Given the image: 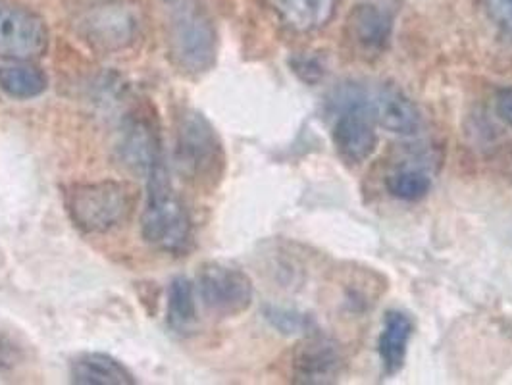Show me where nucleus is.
I'll return each mask as SVG.
<instances>
[{
    "label": "nucleus",
    "instance_id": "obj_16",
    "mask_svg": "<svg viewBox=\"0 0 512 385\" xmlns=\"http://www.w3.org/2000/svg\"><path fill=\"white\" fill-rule=\"evenodd\" d=\"M45 72L26 60L0 64V89L12 99H35L47 91Z\"/></svg>",
    "mask_w": 512,
    "mask_h": 385
},
{
    "label": "nucleus",
    "instance_id": "obj_12",
    "mask_svg": "<svg viewBox=\"0 0 512 385\" xmlns=\"http://www.w3.org/2000/svg\"><path fill=\"white\" fill-rule=\"evenodd\" d=\"M87 39L104 51L124 49L137 33L133 14L122 6H104L85 20Z\"/></svg>",
    "mask_w": 512,
    "mask_h": 385
},
{
    "label": "nucleus",
    "instance_id": "obj_6",
    "mask_svg": "<svg viewBox=\"0 0 512 385\" xmlns=\"http://www.w3.org/2000/svg\"><path fill=\"white\" fill-rule=\"evenodd\" d=\"M49 47L45 22L14 2L0 0V58L33 60Z\"/></svg>",
    "mask_w": 512,
    "mask_h": 385
},
{
    "label": "nucleus",
    "instance_id": "obj_3",
    "mask_svg": "<svg viewBox=\"0 0 512 385\" xmlns=\"http://www.w3.org/2000/svg\"><path fill=\"white\" fill-rule=\"evenodd\" d=\"M137 201L135 187L126 181L77 183L66 193V208L77 228L104 233L124 224Z\"/></svg>",
    "mask_w": 512,
    "mask_h": 385
},
{
    "label": "nucleus",
    "instance_id": "obj_9",
    "mask_svg": "<svg viewBox=\"0 0 512 385\" xmlns=\"http://www.w3.org/2000/svg\"><path fill=\"white\" fill-rule=\"evenodd\" d=\"M341 347L324 335H310L295 349L293 378L299 384H332L343 370Z\"/></svg>",
    "mask_w": 512,
    "mask_h": 385
},
{
    "label": "nucleus",
    "instance_id": "obj_19",
    "mask_svg": "<svg viewBox=\"0 0 512 385\" xmlns=\"http://www.w3.org/2000/svg\"><path fill=\"white\" fill-rule=\"evenodd\" d=\"M266 318L272 322L274 328H278L283 334H295L308 328L307 316H301L299 312L285 310V308H270L266 312Z\"/></svg>",
    "mask_w": 512,
    "mask_h": 385
},
{
    "label": "nucleus",
    "instance_id": "obj_14",
    "mask_svg": "<svg viewBox=\"0 0 512 385\" xmlns=\"http://www.w3.org/2000/svg\"><path fill=\"white\" fill-rule=\"evenodd\" d=\"M72 382L79 385H133L128 368L104 353H81L70 362Z\"/></svg>",
    "mask_w": 512,
    "mask_h": 385
},
{
    "label": "nucleus",
    "instance_id": "obj_15",
    "mask_svg": "<svg viewBox=\"0 0 512 385\" xmlns=\"http://www.w3.org/2000/svg\"><path fill=\"white\" fill-rule=\"evenodd\" d=\"M412 332H414V322L409 314L401 310H389L385 314L384 328L378 341V351L384 364L385 374L393 376L401 372V368L405 366Z\"/></svg>",
    "mask_w": 512,
    "mask_h": 385
},
{
    "label": "nucleus",
    "instance_id": "obj_2",
    "mask_svg": "<svg viewBox=\"0 0 512 385\" xmlns=\"http://www.w3.org/2000/svg\"><path fill=\"white\" fill-rule=\"evenodd\" d=\"M149 178V199L141 218L143 239L158 251L181 255L191 243V218L172 189L170 174L158 164Z\"/></svg>",
    "mask_w": 512,
    "mask_h": 385
},
{
    "label": "nucleus",
    "instance_id": "obj_7",
    "mask_svg": "<svg viewBox=\"0 0 512 385\" xmlns=\"http://www.w3.org/2000/svg\"><path fill=\"white\" fill-rule=\"evenodd\" d=\"M118 153L129 170L141 176H149L158 164L164 162L160 131L151 114H129L120 133Z\"/></svg>",
    "mask_w": 512,
    "mask_h": 385
},
{
    "label": "nucleus",
    "instance_id": "obj_20",
    "mask_svg": "<svg viewBox=\"0 0 512 385\" xmlns=\"http://www.w3.org/2000/svg\"><path fill=\"white\" fill-rule=\"evenodd\" d=\"M486 12L491 24L512 41V0H486Z\"/></svg>",
    "mask_w": 512,
    "mask_h": 385
},
{
    "label": "nucleus",
    "instance_id": "obj_17",
    "mask_svg": "<svg viewBox=\"0 0 512 385\" xmlns=\"http://www.w3.org/2000/svg\"><path fill=\"white\" fill-rule=\"evenodd\" d=\"M166 322L176 334H191L199 322L197 289L187 278H176L168 287Z\"/></svg>",
    "mask_w": 512,
    "mask_h": 385
},
{
    "label": "nucleus",
    "instance_id": "obj_18",
    "mask_svg": "<svg viewBox=\"0 0 512 385\" xmlns=\"http://www.w3.org/2000/svg\"><path fill=\"white\" fill-rule=\"evenodd\" d=\"M385 187L389 191V195H393L395 199L401 201H420L424 199L430 189H432V180L430 176L420 170V168H412V166H403L393 170L391 174H387L385 178Z\"/></svg>",
    "mask_w": 512,
    "mask_h": 385
},
{
    "label": "nucleus",
    "instance_id": "obj_8",
    "mask_svg": "<svg viewBox=\"0 0 512 385\" xmlns=\"http://www.w3.org/2000/svg\"><path fill=\"white\" fill-rule=\"evenodd\" d=\"M362 104L372 120L391 133L412 135L420 128L422 116L418 106L395 85L385 83L374 89L364 87Z\"/></svg>",
    "mask_w": 512,
    "mask_h": 385
},
{
    "label": "nucleus",
    "instance_id": "obj_11",
    "mask_svg": "<svg viewBox=\"0 0 512 385\" xmlns=\"http://www.w3.org/2000/svg\"><path fill=\"white\" fill-rule=\"evenodd\" d=\"M332 137L337 153L349 164H362L378 147L374 120L362 108L339 110Z\"/></svg>",
    "mask_w": 512,
    "mask_h": 385
},
{
    "label": "nucleus",
    "instance_id": "obj_21",
    "mask_svg": "<svg viewBox=\"0 0 512 385\" xmlns=\"http://www.w3.org/2000/svg\"><path fill=\"white\" fill-rule=\"evenodd\" d=\"M495 108L499 118L512 129V85L507 89H501L495 101Z\"/></svg>",
    "mask_w": 512,
    "mask_h": 385
},
{
    "label": "nucleus",
    "instance_id": "obj_5",
    "mask_svg": "<svg viewBox=\"0 0 512 385\" xmlns=\"http://www.w3.org/2000/svg\"><path fill=\"white\" fill-rule=\"evenodd\" d=\"M197 295L208 312L220 318H231L253 305V282L239 268L208 262L199 272Z\"/></svg>",
    "mask_w": 512,
    "mask_h": 385
},
{
    "label": "nucleus",
    "instance_id": "obj_22",
    "mask_svg": "<svg viewBox=\"0 0 512 385\" xmlns=\"http://www.w3.org/2000/svg\"><path fill=\"white\" fill-rule=\"evenodd\" d=\"M295 72L299 76H303L307 72V81H316L318 77L322 76V66L318 62H314L312 58H299L295 64Z\"/></svg>",
    "mask_w": 512,
    "mask_h": 385
},
{
    "label": "nucleus",
    "instance_id": "obj_4",
    "mask_svg": "<svg viewBox=\"0 0 512 385\" xmlns=\"http://www.w3.org/2000/svg\"><path fill=\"white\" fill-rule=\"evenodd\" d=\"M170 58L187 76H203L216 64L218 39L212 20L197 4H185L170 26Z\"/></svg>",
    "mask_w": 512,
    "mask_h": 385
},
{
    "label": "nucleus",
    "instance_id": "obj_10",
    "mask_svg": "<svg viewBox=\"0 0 512 385\" xmlns=\"http://www.w3.org/2000/svg\"><path fill=\"white\" fill-rule=\"evenodd\" d=\"M393 20L384 8L364 2L357 4L345 24V37L351 49L362 58H376L389 47Z\"/></svg>",
    "mask_w": 512,
    "mask_h": 385
},
{
    "label": "nucleus",
    "instance_id": "obj_13",
    "mask_svg": "<svg viewBox=\"0 0 512 385\" xmlns=\"http://www.w3.org/2000/svg\"><path fill=\"white\" fill-rule=\"evenodd\" d=\"M283 27L293 33H314L328 26L339 0H268Z\"/></svg>",
    "mask_w": 512,
    "mask_h": 385
},
{
    "label": "nucleus",
    "instance_id": "obj_1",
    "mask_svg": "<svg viewBox=\"0 0 512 385\" xmlns=\"http://www.w3.org/2000/svg\"><path fill=\"white\" fill-rule=\"evenodd\" d=\"M176 166L181 176L197 187H216L226 168L220 135L205 114L185 108L176 126Z\"/></svg>",
    "mask_w": 512,
    "mask_h": 385
}]
</instances>
